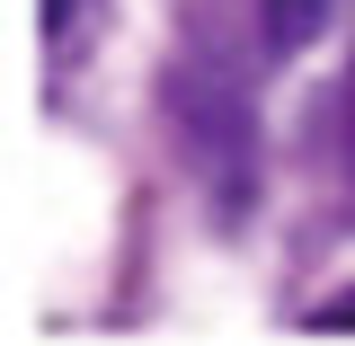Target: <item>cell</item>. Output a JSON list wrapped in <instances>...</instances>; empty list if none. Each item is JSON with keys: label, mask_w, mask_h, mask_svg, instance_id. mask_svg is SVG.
Segmentation results:
<instances>
[{"label": "cell", "mask_w": 355, "mask_h": 346, "mask_svg": "<svg viewBox=\"0 0 355 346\" xmlns=\"http://www.w3.org/2000/svg\"><path fill=\"white\" fill-rule=\"evenodd\" d=\"M169 116L187 133V151H196V169L205 187H222V205H240L249 196V160H258V125H249V89L231 62H205V53H187L169 71Z\"/></svg>", "instance_id": "obj_1"}, {"label": "cell", "mask_w": 355, "mask_h": 346, "mask_svg": "<svg viewBox=\"0 0 355 346\" xmlns=\"http://www.w3.org/2000/svg\"><path fill=\"white\" fill-rule=\"evenodd\" d=\"M258 27H266V53H302L329 27V0H258Z\"/></svg>", "instance_id": "obj_2"}, {"label": "cell", "mask_w": 355, "mask_h": 346, "mask_svg": "<svg viewBox=\"0 0 355 346\" xmlns=\"http://www.w3.org/2000/svg\"><path fill=\"white\" fill-rule=\"evenodd\" d=\"M302 329H311V338H347V329H355V293H329V302L311 311Z\"/></svg>", "instance_id": "obj_3"}, {"label": "cell", "mask_w": 355, "mask_h": 346, "mask_svg": "<svg viewBox=\"0 0 355 346\" xmlns=\"http://www.w3.org/2000/svg\"><path fill=\"white\" fill-rule=\"evenodd\" d=\"M44 36H53V44L71 36V0H44Z\"/></svg>", "instance_id": "obj_4"}, {"label": "cell", "mask_w": 355, "mask_h": 346, "mask_svg": "<svg viewBox=\"0 0 355 346\" xmlns=\"http://www.w3.org/2000/svg\"><path fill=\"white\" fill-rule=\"evenodd\" d=\"M347 160H355V71H347Z\"/></svg>", "instance_id": "obj_5"}]
</instances>
